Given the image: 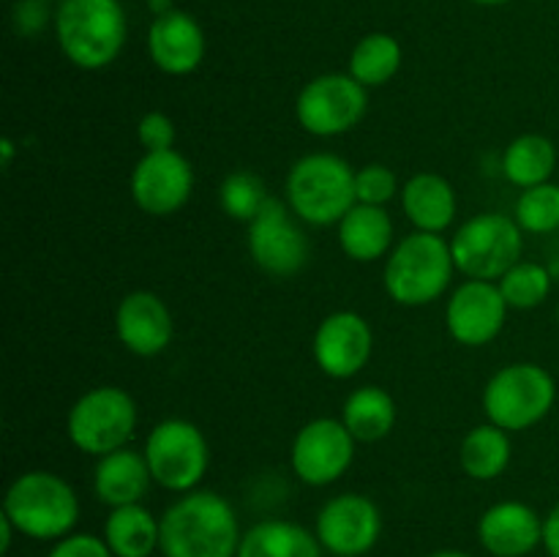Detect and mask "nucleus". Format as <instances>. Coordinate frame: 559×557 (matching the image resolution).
Listing matches in <instances>:
<instances>
[{
  "label": "nucleus",
  "mask_w": 559,
  "mask_h": 557,
  "mask_svg": "<svg viewBox=\"0 0 559 557\" xmlns=\"http://www.w3.org/2000/svg\"><path fill=\"white\" fill-rule=\"evenodd\" d=\"M369 87L353 74L331 71L300 87L295 98V118L300 129L314 137H338L353 131L369 109Z\"/></svg>",
  "instance_id": "10"
},
{
  "label": "nucleus",
  "mask_w": 559,
  "mask_h": 557,
  "mask_svg": "<svg viewBox=\"0 0 559 557\" xmlns=\"http://www.w3.org/2000/svg\"><path fill=\"white\" fill-rule=\"evenodd\" d=\"M49 3H52V0H49ZM55 3H60V0H55Z\"/></svg>",
  "instance_id": "43"
},
{
  "label": "nucleus",
  "mask_w": 559,
  "mask_h": 557,
  "mask_svg": "<svg viewBox=\"0 0 559 557\" xmlns=\"http://www.w3.org/2000/svg\"><path fill=\"white\" fill-rule=\"evenodd\" d=\"M355 437L342 418H314L304 424L289 448L293 473L306 486L336 484L355 459Z\"/></svg>",
  "instance_id": "13"
},
{
  "label": "nucleus",
  "mask_w": 559,
  "mask_h": 557,
  "mask_svg": "<svg viewBox=\"0 0 559 557\" xmlns=\"http://www.w3.org/2000/svg\"><path fill=\"white\" fill-rule=\"evenodd\" d=\"M147 55L153 66L169 76H186L205 60V33L189 11L156 16L147 31Z\"/></svg>",
  "instance_id": "19"
},
{
  "label": "nucleus",
  "mask_w": 559,
  "mask_h": 557,
  "mask_svg": "<svg viewBox=\"0 0 559 557\" xmlns=\"http://www.w3.org/2000/svg\"><path fill=\"white\" fill-rule=\"evenodd\" d=\"M153 484L186 495L200 486L211 467V446L197 424L186 418H167L156 424L142 448Z\"/></svg>",
  "instance_id": "9"
},
{
  "label": "nucleus",
  "mask_w": 559,
  "mask_h": 557,
  "mask_svg": "<svg viewBox=\"0 0 559 557\" xmlns=\"http://www.w3.org/2000/svg\"><path fill=\"white\" fill-rule=\"evenodd\" d=\"M136 140L145 147V153H158V151H173L175 140H178V131H175V120L167 112H145L136 123Z\"/></svg>",
  "instance_id": "33"
},
{
  "label": "nucleus",
  "mask_w": 559,
  "mask_h": 557,
  "mask_svg": "<svg viewBox=\"0 0 559 557\" xmlns=\"http://www.w3.org/2000/svg\"><path fill=\"white\" fill-rule=\"evenodd\" d=\"M317 541L333 557H364L382 535V513L371 497L344 491L320 508L314 522Z\"/></svg>",
  "instance_id": "12"
},
{
  "label": "nucleus",
  "mask_w": 559,
  "mask_h": 557,
  "mask_svg": "<svg viewBox=\"0 0 559 557\" xmlns=\"http://www.w3.org/2000/svg\"><path fill=\"white\" fill-rule=\"evenodd\" d=\"M469 3H478V5H506V3H513V0H469Z\"/></svg>",
  "instance_id": "41"
},
{
  "label": "nucleus",
  "mask_w": 559,
  "mask_h": 557,
  "mask_svg": "<svg viewBox=\"0 0 559 557\" xmlns=\"http://www.w3.org/2000/svg\"><path fill=\"white\" fill-rule=\"evenodd\" d=\"M396 194H402V189H399L396 173L388 164L374 162L355 169V197H358V202L385 208Z\"/></svg>",
  "instance_id": "32"
},
{
  "label": "nucleus",
  "mask_w": 559,
  "mask_h": 557,
  "mask_svg": "<svg viewBox=\"0 0 559 557\" xmlns=\"http://www.w3.org/2000/svg\"><path fill=\"white\" fill-rule=\"evenodd\" d=\"M311 353L322 375L333 380H349L360 375L374 353V333L369 320L358 311H333L317 325Z\"/></svg>",
  "instance_id": "15"
},
{
  "label": "nucleus",
  "mask_w": 559,
  "mask_h": 557,
  "mask_svg": "<svg viewBox=\"0 0 559 557\" xmlns=\"http://www.w3.org/2000/svg\"><path fill=\"white\" fill-rule=\"evenodd\" d=\"M52 27L66 60L85 71L115 63L129 36V20L120 0H60Z\"/></svg>",
  "instance_id": "2"
},
{
  "label": "nucleus",
  "mask_w": 559,
  "mask_h": 557,
  "mask_svg": "<svg viewBox=\"0 0 559 557\" xmlns=\"http://www.w3.org/2000/svg\"><path fill=\"white\" fill-rule=\"evenodd\" d=\"M456 271L467 278L500 282L524 251V229L506 213H478L451 238Z\"/></svg>",
  "instance_id": "8"
},
{
  "label": "nucleus",
  "mask_w": 559,
  "mask_h": 557,
  "mask_svg": "<svg viewBox=\"0 0 559 557\" xmlns=\"http://www.w3.org/2000/svg\"><path fill=\"white\" fill-rule=\"evenodd\" d=\"M551 284H555V276H551L549 268L533 260H519L516 265L497 282V287H500L508 309L530 311L538 309V306L549 298Z\"/></svg>",
  "instance_id": "29"
},
{
  "label": "nucleus",
  "mask_w": 559,
  "mask_h": 557,
  "mask_svg": "<svg viewBox=\"0 0 559 557\" xmlns=\"http://www.w3.org/2000/svg\"><path fill=\"white\" fill-rule=\"evenodd\" d=\"M557 169V147L544 134H519L502 153V175L516 189L549 183Z\"/></svg>",
  "instance_id": "26"
},
{
  "label": "nucleus",
  "mask_w": 559,
  "mask_h": 557,
  "mask_svg": "<svg viewBox=\"0 0 559 557\" xmlns=\"http://www.w3.org/2000/svg\"><path fill=\"white\" fill-rule=\"evenodd\" d=\"M396 402L380 386H360L347 396L342 420L358 442H380L396 426Z\"/></svg>",
  "instance_id": "25"
},
{
  "label": "nucleus",
  "mask_w": 559,
  "mask_h": 557,
  "mask_svg": "<svg viewBox=\"0 0 559 557\" xmlns=\"http://www.w3.org/2000/svg\"><path fill=\"white\" fill-rule=\"evenodd\" d=\"M0 153H3V169L11 167V158H14V142L5 137L3 142H0Z\"/></svg>",
  "instance_id": "39"
},
{
  "label": "nucleus",
  "mask_w": 559,
  "mask_h": 557,
  "mask_svg": "<svg viewBox=\"0 0 559 557\" xmlns=\"http://www.w3.org/2000/svg\"><path fill=\"white\" fill-rule=\"evenodd\" d=\"M456 273L451 240L435 233H409L385 257L382 284L393 304L429 306L451 287Z\"/></svg>",
  "instance_id": "4"
},
{
  "label": "nucleus",
  "mask_w": 559,
  "mask_h": 557,
  "mask_svg": "<svg viewBox=\"0 0 559 557\" xmlns=\"http://www.w3.org/2000/svg\"><path fill=\"white\" fill-rule=\"evenodd\" d=\"M267 189L265 180L260 178L251 169H235L227 178L222 180V189H218V205L235 222H254L257 213L262 211V205L267 202Z\"/></svg>",
  "instance_id": "30"
},
{
  "label": "nucleus",
  "mask_w": 559,
  "mask_h": 557,
  "mask_svg": "<svg viewBox=\"0 0 559 557\" xmlns=\"http://www.w3.org/2000/svg\"><path fill=\"white\" fill-rule=\"evenodd\" d=\"M402 44L391 33H369L360 38L349 55V71L364 87H382L402 69Z\"/></svg>",
  "instance_id": "28"
},
{
  "label": "nucleus",
  "mask_w": 559,
  "mask_h": 557,
  "mask_svg": "<svg viewBox=\"0 0 559 557\" xmlns=\"http://www.w3.org/2000/svg\"><path fill=\"white\" fill-rule=\"evenodd\" d=\"M508 320V304L497 282L467 278L451 293L445 306V328L453 342L484 347L500 336Z\"/></svg>",
  "instance_id": "16"
},
{
  "label": "nucleus",
  "mask_w": 559,
  "mask_h": 557,
  "mask_svg": "<svg viewBox=\"0 0 559 557\" xmlns=\"http://www.w3.org/2000/svg\"><path fill=\"white\" fill-rule=\"evenodd\" d=\"M3 513L25 538L60 541L80 522V497L58 473L27 470L5 489Z\"/></svg>",
  "instance_id": "3"
},
{
  "label": "nucleus",
  "mask_w": 559,
  "mask_h": 557,
  "mask_svg": "<svg viewBox=\"0 0 559 557\" xmlns=\"http://www.w3.org/2000/svg\"><path fill=\"white\" fill-rule=\"evenodd\" d=\"M511 437L495 424L473 426L459 446V464L473 481L500 478L511 464Z\"/></svg>",
  "instance_id": "27"
},
{
  "label": "nucleus",
  "mask_w": 559,
  "mask_h": 557,
  "mask_svg": "<svg viewBox=\"0 0 559 557\" xmlns=\"http://www.w3.org/2000/svg\"><path fill=\"white\" fill-rule=\"evenodd\" d=\"M151 484L153 475L145 453L129 446L102 457L93 470V491H96L98 502L109 508L142 502L151 491Z\"/></svg>",
  "instance_id": "20"
},
{
  "label": "nucleus",
  "mask_w": 559,
  "mask_h": 557,
  "mask_svg": "<svg viewBox=\"0 0 559 557\" xmlns=\"http://www.w3.org/2000/svg\"><path fill=\"white\" fill-rule=\"evenodd\" d=\"M47 557H115L104 535L93 533H69L60 541H52Z\"/></svg>",
  "instance_id": "34"
},
{
  "label": "nucleus",
  "mask_w": 559,
  "mask_h": 557,
  "mask_svg": "<svg viewBox=\"0 0 559 557\" xmlns=\"http://www.w3.org/2000/svg\"><path fill=\"white\" fill-rule=\"evenodd\" d=\"M314 530L289 519H262L243 530L238 557H322Z\"/></svg>",
  "instance_id": "23"
},
{
  "label": "nucleus",
  "mask_w": 559,
  "mask_h": 557,
  "mask_svg": "<svg viewBox=\"0 0 559 557\" xmlns=\"http://www.w3.org/2000/svg\"><path fill=\"white\" fill-rule=\"evenodd\" d=\"M49 0H16L11 9V25L22 38H36L49 22Z\"/></svg>",
  "instance_id": "35"
},
{
  "label": "nucleus",
  "mask_w": 559,
  "mask_h": 557,
  "mask_svg": "<svg viewBox=\"0 0 559 557\" xmlns=\"http://www.w3.org/2000/svg\"><path fill=\"white\" fill-rule=\"evenodd\" d=\"M478 541L491 557H527L544 546V517L522 500H500L480 513Z\"/></svg>",
  "instance_id": "18"
},
{
  "label": "nucleus",
  "mask_w": 559,
  "mask_h": 557,
  "mask_svg": "<svg viewBox=\"0 0 559 557\" xmlns=\"http://www.w3.org/2000/svg\"><path fill=\"white\" fill-rule=\"evenodd\" d=\"M402 211L418 233L442 235L456 222L459 200L451 180L437 173H418L402 186Z\"/></svg>",
  "instance_id": "21"
},
{
  "label": "nucleus",
  "mask_w": 559,
  "mask_h": 557,
  "mask_svg": "<svg viewBox=\"0 0 559 557\" xmlns=\"http://www.w3.org/2000/svg\"><path fill=\"white\" fill-rule=\"evenodd\" d=\"M16 528L11 524V519L0 511V555H9L11 549V541H14Z\"/></svg>",
  "instance_id": "37"
},
{
  "label": "nucleus",
  "mask_w": 559,
  "mask_h": 557,
  "mask_svg": "<svg viewBox=\"0 0 559 557\" xmlns=\"http://www.w3.org/2000/svg\"><path fill=\"white\" fill-rule=\"evenodd\" d=\"M115 331L129 353L140 355V358H153L173 344V311L151 289H134L118 304Z\"/></svg>",
  "instance_id": "17"
},
{
  "label": "nucleus",
  "mask_w": 559,
  "mask_h": 557,
  "mask_svg": "<svg viewBox=\"0 0 559 557\" xmlns=\"http://www.w3.org/2000/svg\"><path fill=\"white\" fill-rule=\"evenodd\" d=\"M513 218L530 235H549L559 229V183L524 189L513 205Z\"/></svg>",
  "instance_id": "31"
},
{
  "label": "nucleus",
  "mask_w": 559,
  "mask_h": 557,
  "mask_svg": "<svg viewBox=\"0 0 559 557\" xmlns=\"http://www.w3.org/2000/svg\"><path fill=\"white\" fill-rule=\"evenodd\" d=\"M309 251V238L287 202L267 197L254 222H249V254L254 265L273 278H293L306 268Z\"/></svg>",
  "instance_id": "11"
},
{
  "label": "nucleus",
  "mask_w": 559,
  "mask_h": 557,
  "mask_svg": "<svg viewBox=\"0 0 559 557\" xmlns=\"http://www.w3.org/2000/svg\"><path fill=\"white\" fill-rule=\"evenodd\" d=\"M287 205L311 227H331L358 202L355 169L336 153H309L289 167L284 183Z\"/></svg>",
  "instance_id": "5"
},
{
  "label": "nucleus",
  "mask_w": 559,
  "mask_h": 557,
  "mask_svg": "<svg viewBox=\"0 0 559 557\" xmlns=\"http://www.w3.org/2000/svg\"><path fill=\"white\" fill-rule=\"evenodd\" d=\"M158 519L162 557H238V513L218 491H186Z\"/></svg>",
  "instance_id": "1"
},
{
  "label": "nucleus",
  "mask_w": 559,
  "mask_h": 557,
  "mask_svg": "<svg viewBox=\"0 0 559 557\" xmlns=\"http://www.w3.org/2000/svg\"><path fill=\"white\" fill-rule=\"evenodd\" d=\"M557 325H559V304H557Z\"/></svg>",
  "instance_id": "42"
},
{
  "label": "nucleus",
  "mask_w": 559,
  "mask_h": 557,
  "mask_svg": "<svg viewBox=\"0 0 559 557\" xmlns=\"http://www.w3.org/2000/svg\"><path fill=\"white\" fill-rule=\"evenodd\" d=\"M426 557H475V555H469V552H462V549H437Z\"/></svg>",
  "instance_id": "40"
},
{
  "label": "nucleus",
  "mask_w": 559,
  "mask_h": 557,
  "mask_svg": "<svg viewBox=\"0 0 559 557\" xmlns=\"http://www.w3.org/2000/svg\"><path fill=\"white\" fill-rule=\"evenodd\" d=\"M194 191V167L183 153H145L131 169V200L147 216H173Z\"/></svg>",
  "instance_id": "14"
},
{
  "label": "nucleus",
  "mask_w": 559,
  "mask_h": 557,
  "mask_svg": "<svg viewBox=\"0 0 559 557\" xmlns=\"http://www.w3.org/2000/svg\"><path fill=\"white\" fill-rule=\"evenodd\" d=\"M544 546L549 557H559V502L544 517Z\"/></svg>",
  "instance_id": "36"
},
{
  "label": "nucleus",
  "mask_w": 559,
  "mask_h": 557,
  "mask_svg": "<svg viewBox=\"0 0 559 557\" xmlns=\"http://www.w3.org/2000/svg\"><path fill=\"white\" fill-rule=\"evenodd\" d=\"M338 227V246L355 262H374L393 249V218L382 205L355 202Z\"/></svg>",
  "instance_id": "22"
},
{
  "label": "nucleus",
  "mask_w": 559,
  "mask_h": 557,
  "mask_svg": "<svg viewBox=\"0 0 559 557\" xmlns=\"http://www.w3.org/2000/svg\"><path fill=\"white\" fill-rule=\"evenodd\" d=\"M102 535L115 557H153L162 546V519L153 517L142 502L109 508Z\"/></svg>",
  "instance_id": "24"
},
{
  "label": "nucleus",
  "mask_w": 559,
  "mask_h": 557,
  "mask_svg": "<svg viewBox=\"0 0 559 557\" xmlns=\"http://www.w3.org/2000/svg\"><path fill=\"white\" fill-rule=\"evenodd\" d=\"M557 382L546 366L519 360L497 369L484 388V413L489 424L506 431H527L551 413Z\"/></svg>",
  "instance_id": "6"
},
{
  "label": "nucleus",
  "mask_w": 559,
  "mask_h": 557,
  "mask_svg": "<svg viewBox=\"0 0 559 557\" xmlns=\"http://www.w3.org/2000/svg\"><path fill=\"white\" fill-rule=\"evenodd\" d=\"M147 9H151L153 20H156V16H164L169 14V11H175V0H147Z\"/></svg>",
  "instance_id": "38"
},
{
  "label": "nucleus",
  "mask_w": 559,
  "mask_h": 557,
  "mask_svg": "<svg viewBox=\"0 0 559 557\" xmlns=\"http://www.w3.org/2000/svg\"><path fill=\"white\" fill-rule=\"evenodd\" d=\"M136 429V402L118 386H98L82 393L66 415V435L76 451L107 457L131 442Z\"/></svg>",
  "instance_id": "7"
}]
</instances>
